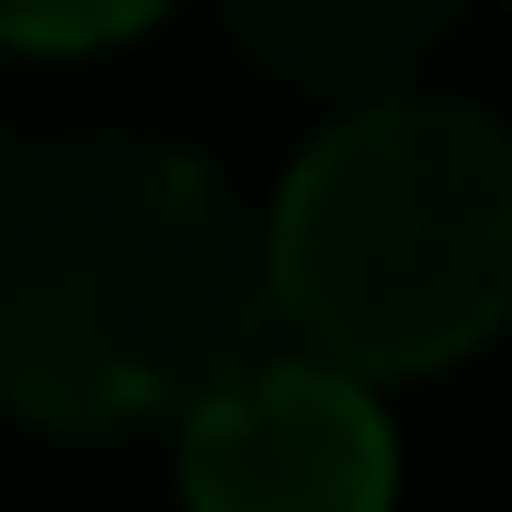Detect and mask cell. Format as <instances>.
Wrapping results in <instances>:
<instances>
[{"label": "cell", "mask_w": 512, "mask_h": 512, "mask_svg": "<svg viewBox=\"0 0 512 512\" xmlns=\"http://www.w3.org/2000/svg\"><path fill=\"white\" fill-rule=\"evenodd\" d=\"M262 239L217 171L148 137L0 160V399L46 433H137L262 353Z\"/></svg>", "instance_id": "1"}, {"label": "cell", "mask_w": 512, "mask_h": 512, "mask_svg": "<svg viewBox=\"0 0 512 512\" xmlns=\"http://www.w3.org/2000/svg\"><path fill=\"white\" fill-rule=\"evenodd\" d=\"M262 296L342 376H433L512 319V137L467 103H353L262 217Z\"/></svg>", "instance_id": "2"}, {"label": "cell", "mask_w": 512, "mask_h": 512, "mask_svg": "<svg viewBox=\"0 0 512 512\" xmlns=\"http://www.w3.org/2000/svg\"><path fill=\"white\" fill-rule=\"evenodd\" d=\"M399 444L365 376L319 353H251L183 410V501L194 512H387Z\"/></svg>", "instance_id": "3"}, {"label": "cell", "mask_w": 512, "mask_h": 512, "mask_svg": "<svg viewBox=\"0 0 512 512\" xmlns=\"http://www.w3.org/2000/svg\"><path fill=\"white\" fill-rule=\"evenodd\" d=\"M228 35L262 57L274 80H308V92H376V80L421 69L444 35H456L467 0H217Z\"/></svg>", "instance_id": "4"}, {"label": "cell", "mask_w": 512, "mask_h": 512, "mask_svg": "<svg viewBox=\"0 0 512 512\" xmlns=\"http://www.w3.org/2000/svg\"><path fill=\"white\" fill-rule=\"evenodd\" d=\"M171 0H0V46H35V57H80V46H114L137 23H160Z\"/></svg>", "instance_id": "5"}]
</instances>
